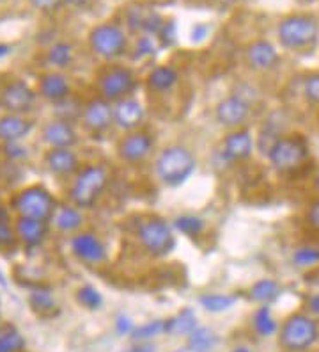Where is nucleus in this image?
<instances>
[{"mask_svg":"<svg viewBox=\"0 0 319 352\" xmlns=\"http://www.w3.org/2000/svg\"><path fill=\"white\" fill-rule=\"evenodd\" d=\"M303 96L312 105H319V72L305 77V80H303Z\"/></svg>","mask_w":319,"mask_h":352,"instance_id":"nucleus-39","label":"nucleus"},{"mask_svg":"<svg viewBox=\"0 0 319 352\" xmlns=\"http://www.w3.org/2000/svg\"><path fill=\"white\" fill-rule=\"evenodd\" d=\"M77 301L87 309H99L103 305V297L94 287L84 285L77 290Z\"/></svg>","mask_w":319,"mask_h":352,"instance_id":"nucleus-37","label":"nucleus"},{"mask_svg":"<svg viewBox=\"0 0 319 352\" xmlns=\"http://www.w3.org/2000/svg\"><path fill=\"white\" fill-rule=\"evenodd\" d=\"M236 302V297L233 296H222V294H208V296L200 297V305L202 308L208 309V311H226L231 306H234Z\"/></svg>","mask_w":319,"mask_h":352,"instance_id":"nucleus-36","label":"nucleus"},{"mask_svg":"<svg viewBox=\"0 0 319 352\" xmlns=\"http://www.w3.org/2000/svg\"><path fill=\"white\" fill-rule=\"evenodd\" d=\"M82 123L91 132H105L114 123V107L108 100L93 98L82 107Z\"/></svg>","mask_w":319,"mask_h":352,"instance_id":"nucleus-13","label":"nucleus"},{"mask_svg":"<svg viewBox=\"0 0 319 352\" xmlns=\"http://www.w3.org/2000/svg\"><path fill=\"white\" fill-rule=\"evenodd\" d=\"M279 294H281V287L273 279H259L250 288L252 299L257 302H263V305H268V302L275 301Z\"/></svg>","mask_w":319,"mask_h":352,"instance_id":"nucleus-30","label":"nucleus"},{"mask_svg":"<svg viewBox=\"0 0 319 352\" xmlns=\"http://www.w3.org/2000/svg\"><path fill=\"white\" fill-rule=\"evenodd\" d=\"M167 333V320L163 318H156V320H151V322H145L142 326L135 327L132 333V338L135 342H149V340L156 338L160 335H165Z\"/></svg>","mask_w":319,"mask_h":352,"instance_id":"nucleus-31","label":"nucleus"},{"mask_svg":"<svg viewBox=\"0 0 319 352\" xmlns=\"http://www.w3.org/2000/svg\"><path fill=\"white\" fill-rule=\"evenodd\" d=\"M36 123L25 114H2L0 116V144L23 142L29 138Z\"/></svg>","mask_w":319,"mask_h":352,"instance_id":"nucleus-17","label":"nucleus"},{"mask_svg":"<svg viewBox=\"0 0 319 352\" xmlns=\"http://www.w3.org/2000/svg\"><path fill=\"white\" fill-rule=\"evenodd\" d=\"M314 187H316V190L319 192V171L316 173V176H314Z\"/></svg>","mask_w":319,"mask_h":352,"instance_id":"nucleus-50","label":"nucleus"},{"mask_svg":"<svg viewBox=\"0 0 319 352\" xmlns=\"http://www.w3.org/2000/svg\"><path fill=\"white\" fill-rule=\"evenodd\" d=\"M217 6H222V8H231V6H234L238 0H213Z\"/></svg>","mask_w":319,"mask_h":352,"instance_id":"nucleus-49","label":"nucleus"},{"mask_svg":"<svg viewBox=\"0 0 319 352\" xmlns=\"http://www.w3.org/2000/svg\"><path fill=\"white\" fill-rule=\"evenodd\" d=\"M276 36L290 50H309L319 41V22L309 14H291L279 22Z\"/></svg>","mask_w":319,"mask_h":352,"instance_id":"nucleus-3","label":"nucleus"},{"mask_svg":"<svg viewBox=\"0 0 319 352\" xmlns=\"http://www.w3.org/2000/svg\"><path fill=\"white\" fill-rule=\"evenodd\" d=\"M254 151V139L247 130H234L227 133L222 142V155L229 162H239L248 159Z\"/></svg>","mask_w":319,"mask_h":352,"instance_id":"nucleus-19","label":"nucleus"},{"mask_svg":"<svg viewBox=\"0 0 319 352\" xmlns=\"http://www.w3.org/2000/svg\"><path fill=\"white\" fill-rule=\"evenodd\" d=\"M18 244L16 232H14V219H11V210L0 206V251L8 253L13 251Z\"/></svg>","mask_w":319,"mask_h":352,"instance_id":"nucleus-27","label":"nucleus"},{"mask_svg":"<svg viewBox=\"0 0 319 352\" xmlns=\"http://www.w3.org/2000/svg\"><path fill=\"white\" fill-rule=\"evenodd\" d=\"M231 352H252V351L248 347H236L234 351H231Z\"/></svg>","mask_w":319,"mask_h":352,"instance_id":"nucleus-51","label":"nucleus"},{"mask_svg":"<svg viewBox=\"0 0 319 352\" xmlns=\"http://www.w3.org/2000/svg\"><path fill=\"white\" fill-rule=\"evenodd\" d=\"M139 241L147 253L163 256L174 250L176 236L167 221L160 217H149L139 226Z\"/></svg>","mask_w":319,"mask_h":352,"instance_id":"nucleus-8","label":"nucleus"},{"mask_svg":"<svg viewBox=\"0 0 319 352\" xmlns=\"http://www.w3.org/2000/svg\"><path fill=\"white\" fill-rule=\"evenodd\" d=\"M135 84L137 80L132 69L124 66H112L99 75L98 87L103 98L108 102H119L132 93Z\"/></svg>","mask_w":319,"mask_h":352,"instance_id":"nucleus-10","label":"nucleus"},{"mask_svg":"<svg viewBox=\"0 0 319 352\" xmlns=\"http://www.w3.org/2000/svg\"><path fill=\"white\" fill-rule=\"evenodd\" d=\"M64 2L73 6V8H84V6L89 4V0H64Z\"/></svg>","mask_w":319,"mask_h":352,"instance_id":"nucleus-47","label":"nucleus"},{"mask_svg":"<svg viewBox=\"0 0 319 352\" xmlns=\"http://www.w3.org/2000/svg\"><path fill=\"white\" fill-rule=\"evenodd\" d=\"M59 201L45 185H27L9 198L8 208L14 217H30L50 223Z\"/></svg>","mask_w":319,"mask_h":352,"instance_id":"nucleus-1","label":"nucleus"},{"mask_svg":"<svg viewBox=\"0 0 319 352\" xmlns=\"http://www.w3.org/2000/svg\"><path fill=\"white\" fill-rule=\"evenodd\" d=\"M307 306H309V309H311L312 314L319 315V292L307 299Z\"/></svg>","mask_w":319,"mask_h":352,"instance_id":"nucleus-45","label":"nucleus"},{"mask_svg":"<svg viewBox=\"0 0 319 352\" xmlns=\"http://www.w3.org/2000/svg\"><path fill=\"white\" fill-rule=\"evenodd\" d=\"M197 159L188 148L169 146L158 155L156 175L169 187H179L196 171Z\"/></svg>","mask_w":319,"mask_h":352,"instance_id":"nucleus-4","label":"nucleus"},{"mask_svg":"<svg viewBox=\"0 0 319 352\" xmlns=\"http://www.w3.org/2000/svg\"><path fill=\"white\" fill-rule=\"evenodd\" d=\"M178 30H176V23L172 22V20H169V22H163L162 29H160V32L156 34V39L158 43H160V47H172V45L176 43V39H178Z\"/></svg>","mask_w":319,"mask_h":352,"instance_id":"nucleus-40","label":"nucleus"},{"mask_svg":"<svg viewBox=\"0 0 319 352\" xmlns=\"http://www.w3.org/2000/svg\"><path fill=\"white\" fill-rule=\"evenodd\" d=\"M270 164L279 173H293L302 168L309 159V142L300 133L282 135L273 142L268 151Z\"/></svg>","mask_w":319,"mask_h":352,"instance_id":"nucleus-5","label":"nucleus"},{"mask_svg":"<svg viewBox=\"0 0 319 352\" xmlns=\"http://www.w3.org/2000/svg\"><path fill=\"white\" fill-rule=\"evenodd\" d=\"M29 305L34 309L36 314L41 317H50L57 309V302L54 294L50 292V288L36 287L29 292Z\"/></svg>","mask_w":319,"mask_h":352,"instance_id":"nucleus-25","label":"nucleus"},{"mask_svg":"<svg viewBox=\"0 0 319 352\" xmlns=\"http://www.w3.org/2000/svg\"><path fill=\"white\" fill-rule=\"evenodd\" d=\"M50 224H54L57 232L60 233H78L82 224H84V214L82 208H78L73 203H59L56 214L51 217Z\"/></svg>","mask_w":319,"mask_h":352,"instance_id":"nucleus-23","label":"nucleus"},{"mask_svg":"<svg viewBox=\"0 0 319 352\" xmlns=\"http://www.w3.org/2000/svg\"><path fill=\"white\" fill-rule=\"evenodd\" d=\"M71 253L75 254L77 260L87 265H96V263L105 262L106 250L103 242L98 236L91 232H78L71 236L69 242Z\"/></svg>","mask_w":319,"mask_h":352,"instance_id":"nucleus-12","label":"nucleus"},{"mask_svg":"<svg viewBox=\"0 0 319 352\" xmlns=\"http://www.w3.org/2000/svg\"><path fill=\"white\" fill-rule=\"evenodd\" d=\"M41 139L48 148H73L78 142V133L71 121L51 118L41 126Z\"/></svg>","mask_w":319,"mask_h":352,"instance_id":"nucleus-14","label":"nucleus"},{"mask_svg":"<svg viewBox=\"0 0 319 352\" xmlns=\"http://www.w3.org/2000/svg\"><path fill=\"white\" fill-rule=\"evenodd\" d=\"M254 327L261 336H272L276 333V322L268 305H263L254 315Z\"/></svg>","mask_w":319,"mask_h":352,"instance_id":"nucleus-33","label":"nucleus"},{"mask_svg":"<svg viewBox=\"0 0 319 352\" xmlns=\"http://www.w3.org/2000/svg\"><path fill=\"white\" fill-rule=\"evenodd\" d=\"M135 326H133L132 318L128 317V315H119V317L115 318V331H117V335H132Z\"/></svg>","mask_w":319,"mask_h":352,"instance_id":"nucleus-43","label":"nucleus"},{"mask_svg":"<svg viewBox=\"0 0 319 352\" xmlns=\"http://www.w3.org/2000/svg\"><path fill=\"white\" fill-rule=\"evenodd\" d=\"M38 91L20 77L0 78V111L4 114H25L34 111Z\"/></svg>","mask_w":319,"mask_h":352,"instance_id":"nucleus-6","label":"nucleus"},{"mask_svg":"<svg viewBox=\"0 0 319 352\" xmlns=\"http://www.w3.org/2000/svg\"><path fill=\"white\" fill-rule=\"evenodd\" d=\"M73 60H75V48L68 41H56L45 52V65L56 72L69 68Z\"/></svg>","mask_w":319,"mask_h":352,"instance_id":"nucleus-24","label":"nucleus"},{"mask_svg":"<svg viewBox=\"0 0 319 352\" xmlns=\"http://www.w3.org/2000/svg\"><path fill=\"white\" fill-rule=\"evenodd\" d=\"M9 52H11V47H9L8 43H0V60L4 59V57H8Z\"/></svg>","mask_w":319,"mask_h":352,"instance_id":"nucleus-48","label":"nucleus"},{"mask_svg":"<svg viewBox=\"0 0 319 352\" xmlns=\"http://www.w3.org/2000/svg\"><path fill=\"white\" fill-rule=\"evenodd\" d=\"M178 352H179V351H178Z\"/></svg>","mask_w":319,"mask_h":352,"instance_id":"nucleus-54","label":"nucleus"},{"mask_svg":"<svg viewBox=\"0 0 319 352\" xmlns=\"http://www.w3.org/2000/svg\"><path fill=\"white\" fill-rule=\"evenodd\" d=\"M14 232L18 244L25 250H38L47 241L50 232V223L30 217H14Z\"/></svg>","mask_w":319,"mask_h":352,"instance_id":"nucleus-15","label":"nucleus"},{"mask_svg":"<svg viewBox=\"0 0 319 352\" xmlns=\"http://www.w3.org/2000/svg\"><path fill=\"white\" fill-rule=\"evenodd\" d=\"M217 345V336L208 327H199L188 335V351L190 352H211Z\"/></svg>","mask_w":319,"mask_h":352,"instance_id":"nucleus-28","label":"nucleus"},{"mask_svg":"<svg viewBox=\"0 0 319 352\" xmlns=\"http://www.w3.org/2000/svg\"><path fill=\"white\" fill-rule=\"evenodd\" d=\"M30 6L41 13H51V11H57V9L62 6L64 0H29Z\"/></svg>","mask_w":319,"mask_h":352,"instance_id":"nucleus-42","label":"nucleus"},{"mask_svg":"<svg viewBox=\"0 0 319 352\" xmlns=\"http://www.w3.org/2000/svg\"><path fill=\"white\" fill-rule=\"evenodd\" d=\"M206 34H208V27L197 25L196 29H193V36H191V39H193V41H202V39L206 38Z\"/></svg>","mask_w":319,"mask_h":352,"instance_id":"nucleus-46","label":"nucleus"},{"mask_svg":"<svg viewBox=\"0 0 319 352\" xmlns=\"http://www.w3.org/2000/svg\"><path fill=\"white\" fill-rule=\"evenodd\" d=\"M293 263L302 269L319 267V248L316 245H300L293 253Z\"/></svg>","mask_w":319,"mask_h":352,"instance_id":"nucleus-34","label":"nucleus"},{"mask_svg":"<svg viewBox=\"0 0 319 352\" xmlns=\"http://www.w3.org/2000/svg\"><path fill=\"white\" fill-rule=\"evenodd\" d=\"M247 60L250 63L252 68L259 69V72H270V69L279 66L281 56H279L276 48L270 41H266V39H257V41L248 45Z\"/></svg>","mask_w":319,"mask_h":352,"instance_id":"nucleus-21","label":"nucleus"},{"mask_svg":"<svg viewBox=\"0 0 319 352\" xmlns=\"http://www.w3.org/2000/svg\"><path fill=\"white\" fill-rule=\"evenodd\" d=\"M318 232H319V230H318Z\"/></svg>","mask_w":319,"mask_h":352,"instance_id":"nucleus-53","label":"nucleus"},{"mask_svg":"<svg viewBox=\"0 0 319 352\" xmlns=\"http://www.w3.org/2000/svg\"><path fill=\"white\" fill-rule=\"evenodd\" d=\"M144 120V107L141 102L133 98H123L114 105V123L119 129L132 130Z\"/></svg>","mask_w":319,"mask_h":352,"instance_id":"nucleus-22","label":"nucleus"},{"mask_svg":"<svg viewBox=\"0 0 319 352\" xmlns=\"http://www.w3.org/2000/svg\"><path fill=\"white\" fill-rule=\"evenodd\" d=\"M0 153L4 155L8 162H20V160L27 159L29 150L21 142H4V144H0Z\"/></svg>","mask_w":319,"mask_h":352,"instance_id":"nucleus-38","label":"nucleus"},{"mask_svg":"<svg viewBox=\"0 0 319 352\" xmlns=\"http://www.w3.org/2000/svg\"><path fill=\"white\" fill-rule=\"evenodd\" d=\"M121 352H156V347L153 344H149V342H139V344L132 345L130 349Z\"/></svg>","mask_w":319,"mask_h":352,"instance_id":"nucleus-44","label":"nucleus"},{"mask_svg":"<svg viewBox=\"0 0 319 352\" xmlns=\"http://www.w3.org/2000/svg\"><path fill=\"white\" fill-rule=\"evenodd\" d=\"M314 283H316V287H319V274H318V278H316Z\"/></svg>","mask_w":319,"mask_h":352,"instance_id":"nucleus-52","label":"nucleus"},{"mask_svg":"<svg viewBox=\"0 0 319 352\" xmlns=\"http://www.w3.org/2000/svg\"><path fill=\"white\" fill-rule=\"evenodd\" d=\"M153 34H142L141 39L137 41L135 57H149L154 54V39Z\"/></svg>","mask_w":319,"mask_h":352,"instance_id":"nucleus-41","label":"nucleus"},{"mask_svg":"<svg viewBox=\"0 0 319 352\" xmlns=\"http://www.w3.org/2000/svg\"><path fill=\"white\" fill-rule=\"evenodd\" d=\"M248 114H250V103L238 95L227 96L217 105V120L224 126H231V129L243 125Z\"/></svg>","mask_w":319,"mask_h":352,"instance_id":"nucleus-18","label":"nucleus"},{"mask_svg":"<svg viewBox=\"0 0 319 352\" xmlns=\"http://www.w3.org/2000/svg\"><path fill=\"white\" fill-rule=\"evenodd\" d=\"M25 349V340L14 327L5 326L0 329V352H21Z\"/></svg>","mask_w":319,"mask_h":352,"instance_id":"nucleus-32","label":"nucleus"},{"mask_svg":"<svg viewBox=\"0 0 319 352\" xmlns=\"http://www.w3.org/2000/svg\"><path fill=\"white\" fill-rule=\"evenodd\" d=\"M106 185H108V173L103 166L98 164L84 166L73 176L69 185V203L77 205L82 210L93 208L105 192Z\"/></svg>","mask_w":319,"mask_h":352,"instance_id":"nucleus-2","label":"nucleus"},{"mask_svg":"<svg viewBox=\"0 0 319 352\" xmlns=\"http://www.w3.org/2000/svg\"><path fill=\"white\" fill-rule=\"evenodd\" d=\"M319 338V327L314 318L305 314L291 315L281 327L282 347L291 352H303L311 349Z\"/></svg>","mask_w":319,"mask_h":352,"instance_id":"nucleus-7","label":"nucleus"},{"mask_svg":"<svg viewBox=\"0 0 319 352\" xmlns=\"http://www.w3.org/2000/svg\"><path fill=\"white\" fill-rule=\"evenodd\" d=\"M89 47L96 56L103 59H115L126 52L128 39L124 30L117 23H99L89 34Z\"/></svg>","mask_w":319,"mask_h":352,"instance_id":"nucleus-9","label":"nucleus"},{"mask_svg":"<svg viewBox=\"0 0 319 352\" xmlns=\"http://www.w3.org/2000/svg\"><path fill=\"white\" fill-rule=\"evenodd\" d=\"M174 228L187 236H197L204 230V221L197 215H179L174 223Z\"/></svg>","mask_w":319,"mask_h":352,"instance_id":"nucleus-35","label":"nucleus"},{"mask_svg":"<svg viewBox=\"0 0 319 352\" xmlns=\"http://www.w3.org/2000/svg\"><path fill=\"white\" fill-rule=\"evenodd\" d=\"M154 141L145 132H132L119 142V155L128 162H141L153 151Z\"/></svg>","mask_w":319,"mask_h":352,"instance_id":"nucleus-20","label":"nucleus"},{"mask_svg":"<svg viewBox=\"0 0 319 352\" xmlns=\"http://www.w3.org/2000/svg\"><path fill=\"white\" fill-rule=\"evenodd\" d=\"M36 91L45 102H50L56 105V103L64 102V100L71 96V84H69V78L62 72L50 69V72L39 77Z\"/></svg>","mask_w":319,"mask_h":352,"instance_id":"nucleus-16","label":"nucleus"},{"mask_svg":"<svg viewBox=\"0 0 319 352\" xmlns=\"http://www.w3.org/2000/svg\"><path fill=\"white\" fill-rule=\"evenodd\" d=\"M43 166L57 178H73L82 168L80 159L73 148H48L43 155Z\"/></svg>","mask_w":319,"mask_h":352,"instance_id":"nucleus-11","label":"nucleus"},{"mask_svg":"<svg viewBox=\"0 0 319 352\" xmlns=\"http://www.w3.org/2000/svg\"><path fill=\"white\" fill-rule=\"evenodd\" d=\"M178 78V72L172 66H158L149 74L147 86L149 89L156 91V93H165L176 86Z\"/></svg>","mask_w":319,"mask_h":352,"instance_id":"nucleus-26","label":"nucleus"},{"mask_svg":"<svg viewBox=\"0 0 319 352\" xmlns=\"http://www.w3.org/2000/svg\"><path fill=\"white\" fill-rule=\"evenodd\" d=\"M197 327L196 315L191 314V309H183L181 314L172 318H167V335H190L191 331Z\"/></svg>","mask_w":319,"mask_h":352,"instance_id":"nucleus-29","label":"nucleus"}]
</instances>
